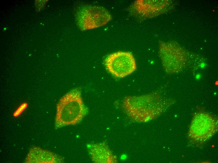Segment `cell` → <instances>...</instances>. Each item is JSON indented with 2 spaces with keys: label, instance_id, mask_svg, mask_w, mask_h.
I'll list each match as a JSON object with an SVG mask.
<instances>
[{
  "label": "cell",
  "instance_id": "obj_1",
  "mask_svg": "<svg viewBox=\"0 0 218 163\" xmlns=\"http://www.w3.org/2000/svg\"><path fill=\"white\" fill-rule=\"evenodd\" d=\"M84 111L80 92L77 89L72 91L62 97L57 104L56 126L77 124L83 117Z\"/></svg>",
  "mask_w": 218,
  "mask_h": 163
},
{
  "label": "cell",
  "instance_id": "obj_2",
  "mask_svg": "<svg viewBox=\"0 0 218 163\" xmlns=\"http://www.w3.org/2000/svg\"><path fill=\"white\" fill-rule=\"evenodd\" d=\"M76 17L78 26L82 30L93 29L104 26L112 18L110 13L105 8L91 5L80 8Z\"/></svg>",
  "mask_w": 218,
  "mask_h": 163
},
{
  "label": "cell",
  "instance_id": "obj_3",
  "mask_svg": "<svg viewBox=\"0 0 218 163\" xmlns=\"http://www.w3.org/2000/svg\"><path fill=\"white\" fill-rule=\"evenodd\" d=\"M105 64L109 72L118 78L130 74L137 68L133 55L128 52L118 51L110 54L106 58Z\"/></svg>",
  "mask_w": 218,
  "mask_h": 163
},
{
  "label": "cell",
  "instance_id": "obj_4",
  "mask_svg": "<svg viewBox=\"0 0 218 163\" xmlns=\"http://www.w3.org/2000/svg\"><path fill=\"white\" fill-rule=\"evenodd\" d=\"M216 129L217 122L214 117L205 113H199L191 123L189 135L196 142H203L211 137Z\"/></svg>",
  "mask_w": 218,
  "mask_h": 163
},
{
  "label": "cell",
  "instance_id": "obj_5",
  "mask_svg": "<svg viewBox=\"0 0 218 163\" xmlns=\"http://www.w3.org/2000/svg\"><path fill=\"white\" fill-rule=\"evenodd\" d=\"M125 103V107L130 113L153 114L159 112L161 104L159 99L150 95L127 98Z\"/></svg>",
  "mask_w": 218,
  "mask_h": 163
},
{
  "label": "cell",
  "instance_id": "obj_6",
  "mask_svg": "<svg viewBox=\"0 0 218 163\" xmlns=\"http://www.w3.org/2000/svg\"><path fill=\"white\" fill-rule=\"evenodd\" d=\"M27 106V104L26 103H24L21 104L14 113L13 116L14 117H17L20 115L26 108Z\"/></svg>",
  "mask_w": 218,
  "mask_h": 163
},
{
  "label": "cell",
  "instance_id": "obj_7",
  "mask_svg": "<svg viewBox=\"0 0 218 163\" xmlns=\"http://www.w3.org/2000/svg\"><path fill=\"white\" fill-rule=\"evenodd\" d=\"M205 66V64L204 63H202L200 65V66L201 67H203Z\"/></svg>",
  "mask_w": 218,
  "mask_h": 163
}]
</instances>
